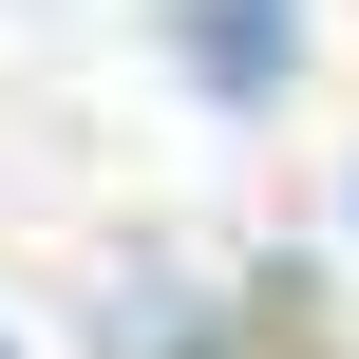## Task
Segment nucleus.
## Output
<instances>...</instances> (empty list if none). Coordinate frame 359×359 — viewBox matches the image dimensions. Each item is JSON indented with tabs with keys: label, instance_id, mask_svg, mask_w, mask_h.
<instances>
[{
	"label": "nucleus",
	"instance_id": "1",
	"mask_svg": "<svg viewBox=\"0 0 359 359\" xmlns=\"http://www.w3.org/2000/svg\"><path fill=\"white\" fill-rule=\"evenodd\" d=\"M189 76L208 95H284V0H189Z\"/></svg>",
	"mask_w": 359,
	"mask_h": 359
}]
</instances>
